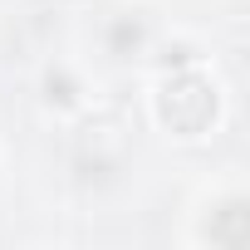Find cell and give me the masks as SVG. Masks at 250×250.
<instances>
[{"label": "cell", "instance_id": "6da1fadb", "mask_svg": "<svg viewBox=\"0 0 250 250\" xmlns=\"http://www.w3.org/2000/svg\"><path fill=\"white\" fill-rule=\"evenodd\" d=\"M157 123L177 138H201L216 123V83L196 64H177L157 88Z\"/></svg>", "mask_w": 250, "mask_h": 250}]
</instances>
